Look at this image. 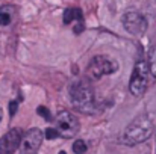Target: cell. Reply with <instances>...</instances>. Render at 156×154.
<instances>
[{"label":"cell","mask_w":156,"mask_h":154,"mask_svg":"<svg viewBox=\"0 0 156 154\" xmlns=\"http://www.w3.org/2000/svg\"><path fill=\"white\" fill-rule=\"evenodd\" d=\"M56 136H58V133H56L55 128H47V130L44 132V138H46V139H55Z\"/></svg>","instance_id":"5bb4252c"},{"label":"cell","mask_w":156,"mask_h":154,"mask_svg":"<svg viewBox=\"0 0 156 154\" xmlns=\"http://www.w3.org/2000/svg\"><path fill=\"white\" fill-rule=\"evenodd\" d=\"M55 124H56V133L58 136L64 138V139H71L77 135L79 128H80V124H79V119L70 113L68 110H61L58 115H56V119H55Z\"/></svg>","instance_id":"277c9868"},{"label":"cell","mask_w":156,"mask_h":154,"mask_svg":"<svg viewBox=\"0 0 156 154\" xmlns=\"http://www.w3.org/2000/svg\"><path fill=\"white\" fill-rule=\"evenodd\" d=\"M150 83V70H149V63L146 59H138L130 77V83H129V91L132 95L135 97H141L146 94L147 88Z\"/></svg>","instance_id":"3957f363"},{"label":"cell","mask_w":156,"mask_h":154,"mask_svg":"<svg viewBox=\"0 0 156 154\" xmlns=\"http://www.w3.org/2000/svg\"><path fill=\"white\" fill-rule=\"evenodd\" d=\"M59 154H67V153H65V151H61V153H59Z\"/></svg>","instance_id":"e0dca14e"},{"label":"cell","mask_w":156,"mask_h":154,"mask_svg":"<svg viewBox=\"0 0 156 154\" xmlns=\"http://www.w3.org/2000/svg\"><path fill=\"white\" fill-rule=\"evenodd\" d=\"M147 63H149L150 74H152V76L156 79V46H155V47H152V50H150V54H149V60H147Z\"/></svg>","instance_id":"30bf717a"},{"label":"cell","mask_w":156,"mask_h":154,"mask_svg":"<svg viewBox=\"0 0 156 154\" xmlns=\"http://www.w3.org/2000/svg\"><path fill=\"white\" fill-rule=\"evenodd\" d=\"M23 132L20 128H11L0 138V154H14L18 150Z\"/></svg>","instance_id":"ba28073f"},{"label":"cell","mask_w":156,"mask_h":154,"mask_svg":"<svg viewBox=\"0 0 156 154\" xmlns=\"http://www.w3.org/2000/svg\"><path fill=\"white\" fill-rule=\"evenodd\" d=\"M11 23V14L5 11V8L0 9V26H8Z\"/></svg>","instance_id":"7c38bea8"},{"label":"cell","mask_w":156,"mask_h":154,"mask_svg":"<svg viewBox=\"0 0 156 154\" xmlns=\"http://www.w3.org/2000/svg\"><path fill=\"white\" fill-rule=\"evenodd\" d=\"M118 70V63L109 59L108 56H94L88 65V73L91 74L93 79H102L103 76L114 74Z\"/></svg>","instance_id":"8992f818"},{"label":"cell","mask_w":156,"mask_h":154,"mask_svg":"<svg viewBox=\"0 0 156 154\" xmlns=\"http://www.w3.org/2000/svg\"><path fill=\"white\" fill-rule=\"evenodd\" d=\"M121 23H123V27L126 32H129L130 35H135V36H141L146 33L147 30V20L143 14L136 12V11H129L123 15L121 18Z\"/></svg>","instance_id":"52a82bcc"},{"label":"cell","mask_w":156,"mask_h":154,"mask_svg":"<svg viewBox=\"0 0 156 154\" xmlns=\"http://www.w3.org/2000/svg\"><path fill=\"white\" fill-rule=\"evenodd\" d=\"M43 139H44L43 130H40L38 127L29 128L26 133L21 135V141L18 145L20 154H37L43 144Z\"/></svg>","instance_id":"5b68a950"},{"label":"cell","mask_w":156,"mask_h":154,"mask_svg":"<svg viewBox=\"0 0 156 154\" xmlns=\"http://www.w3.org/2000/svg\"><path fill=\"white\" fill-rule=\"evenodd\" d=\"M83 15H82V11L79 8H68L65 9L64 12V23L65 24H71V23H77V24H82L83 21Z\"/></svg>","instance_id":"9c48e42d"},{"label":"cell","mask_w":156,"mask_h":154,"mask_svg":"<svg viewBox=\"0 0 156 154\" xmlns=\"http://www.w3.org/2000/svg\"><path fill=\"white\" fill-rule=\"evenodd\" d=\"M87 150H88V145H87V142L82 141V139H77V141L73 144V151H74V154H85Z\"/></svg>","instance_id":"8fae6325"},{"label":"cell","mask_w":156,"mask_h":154,"mask_svg":"<svg viewBox=\"0 0 156 154\" xmlns=\"http://www.w3.org/2000/svg\"><path fill=\"white\" fill-rule=\"evenodd\" d=\"M68 97L74 109L83 113H93L96 103H94V91L91 83L87 79L73 80L68 85Z\"/></svg>","instance_id":"6da1fadb"},{"label":"cell","mask_w":156,"mask_h":154,"mask_svg":"<svg viewBox=\"0 0 156 154\" xmlns=\"http://www.w3.org/2000/svg\"><path fill=\"white\" fill-rule=\"evenodd\" d=\"M37 112H38L41 116H44V118H46V121H52V115H50V112H49V109H47V107L40 106V107L37 109Z\"/></svg>","instance_id":"4fadbf2b"},{"label":"cell","mask_w":156,"mask_h":154,"mask_svg":"<svg viewBox=\"0 0 156 154\" xmlns=\"http://www.w3.org/2000/svg\"><path fill=\"white\" fill-rule=\"evenodd\" d=\"M153 133V124L152 121L146 116H136L121 133L120 136V142L124 145H138L146 142Z\"/></svg>","instance_id":"7a4b0ae2"},{"label":"cell","mask_w":156,"mask_h":154,"mask_svg":"<svg viewBox=\"0 0 156 154\" xmlns=\"http://www.w3.org/2000/svg\"><path fill=\"white\" fill-rule=\"evenodd\" d=\"M2 118H3V110H2V107H0V121H2Z\"/></svg>","instance_id":"2e32d148"},{"label":"cell","mask_w":156,"mask_h":154,"mask_svg":"<svg viewBox=\"0 0 156 154\" xmlns=\"http://www.w3.org/2000/svg\"><path fill=\"white\" fill-rule=\"evenodd\" d=\"M17 109H18V101H11L9 103V115H11V116L15 115Z\"/></svg>","instance_id":"9a60e30c"}]
</instances>
